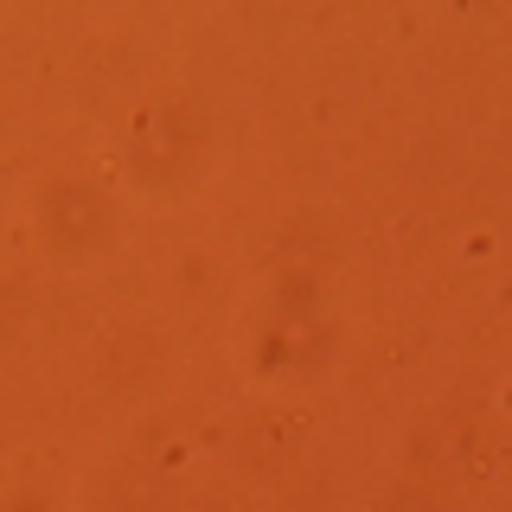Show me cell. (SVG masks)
<instances>
[{
	"mask_svg": "<svg viewBox=\"0 0 512 512\" xmlns=\"http://www.w3.org/2000/svg\"><path fill=\"white\" fill-rule=\"evenodd\" d=\"M39 231H45V244H52L64 263H90V256L116 237V212H109V199L96 186L58 180L52 192H45V205H39Z\"/></svg>",
	"mask_w": 512,
	"mask_h": 512,
	"instance_id": "obj_1",
	"label": "cell"
},
{
	"mask_svg": "<svg viewBox=\"0 0 512 512\" xmlns=\"http://www.w3.org/2000/svg\"><path fill=\"white\" fill-rule=\"evenodd\" d=\"M205 135L212 128H205V116L192 103H154L135 128V167L148 180H173V173H186L205 154Z\"/></svg>",
	"mask_w": 512,
	"mask_h": 512,
	"instance_id": "obj_2",
	"label": "cell"
},
{
	"mask_svg": "<svg viewBox=\"0 0 512 512\" xmlns=\"http://www.w3.org/2000/svg\"><path fill=\"white\" fill-rule=\"evenodd\" d=\"M391 512H436V506H429L423 493H397V500H391Z\"/></svg>",
	"mask_w": 512,
	"mask_h": 512,
	"instance_id": "obj_3",
	"label": "cell"
},
{
	"mask_svg": "<svg viewBox=\"0 0 512 512\" xmlns=\"http://www.w3.org/2000/svg\"><path fill=\"white\" fill-rule=\"evenodd\" d=\"M7 512H52V506H45V500H13Z\"/></svg>",
	"mask_w": 512,
	"mask_h": 512,
	"instance_id": "obj_4",
	"label": "cell"
}]
</instances>
